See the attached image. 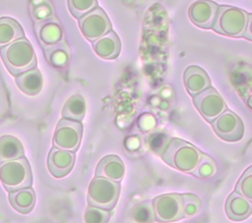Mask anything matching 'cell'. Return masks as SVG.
I'll return each mask as SVG.
<instances>
[{"label":"cell","instance_id":"obj_1","mask_svg":"<svg viewBox=\"0 0 252 223\" xmlns=\"http://www.w3.org/2000/svg\"><path fill=\"white\" fill-rule=\"evenodd\" d=\"M202 153L192 143L173 138L163 148L161 158L174 169L192 174L200 162Z\"/></svg>","mask_w":252,"mask_h":223},{"label":"cell","instance_id":"obj_2","mask_svg":"<svg viewBox=\"0 0 252 223\" xmlns=\"http://www.w3.org/2000/svg\"><path fill=\"white\" fill-rule=\"evenodd\" d=\"M0 55L7 70L15 77L36 67L37 62L34 49L25 37L1 47Z\"/></svg>","mask_w":252,"mask_h":223},{"label":"cell","instance_id":"obj_3","mask_svg":"<svg viewBox=\"0 0 252 223\" xmlns=\"http://www.w3.org/2000/svg\"><path fill=\"white\" fill-rule=\"evenodd\" d=\"M249 16V13L234 6H219L212 28L222 35L241 37L244 34Z\"/></svg>","mask_w":252,"mask_h":223},{"label":"cell","instance_id":"obj_4","mask_svg":"<svg viewBox=\"0 0 252 223\" xmlns=\"http://www.w3.org/2000/svg\"><path fill=\"white\" fill-rule=\"evenodd\" d=\"M0 181L9 193L31 187L32 174L28 159L21 157L0 163Z\"/></svg>","mask_w":252,"mask_h":223},{"label":"cell","instance_id":"obj_5","mask_svg":"<svg viewBox=\"0 0 252 223\" xmlns=\"http://www.w3.org/2000/svg\"><path fill=\"white\" fill-rule=\"evenodd\" d=\"M119 195V183L95 176L89 186L88 203L93 206L111 210L116 205Z\"/></svg>","mask_w":252,"mask_h":223},{"label":"cell","instance_id":"obj_6","mask_svg":"<svg viewBox=\"0 0 252 223\" xmlns=\"http://www.w3.org/2000/svg\"><path fill=\"white\" fill-rule=\"evenodd\" d=\"M82 137L83 126L81 122L62 118L53 135V145L75 153L80 147Z\"/></svg>","mask_w":252,"mask_h":223},{"label":"cell","instance_id":"obj_7","mask_svg":"<svg viewBox=\"0 0 252 223\" xmlns=\"http://www.w3.org/2000/svg\"><path fill=\"white\" fill-rule=\"evenodd\" d=\"M156 221L159 223H171L183 217L182 195L165 194L156 196L153 200Z\"/></svg>","mask_w":252,"mask_h":223},{"label":"cell","instance_id":"obj_8","mask_svg":"<svg viewBox=\"0 0 252 223\" xmlns=\"http://www.w3.org/2000/svg\"><path fill=\"white\" fill-rule=\"evenodd\" d=\"M79 26L83 35L94 42L111 30V23L106 13L95 7L79 19Z\"/></svg>","mask_w":252,"mask_h":223},{"label":"cell","instance_id":"obj_9","mask_svg":"<svg viewBox=\"0 0 252 223\" xmlns=\"http://www.w3.org/2000/svg\"><path fill=\"white\" fill-rule=\"evenodd\" d=\"M193 102L202 117L210 123L227 109L221 95L212 86L194 95Z\"/></svg>","mask_w":252,"mask_h":223},{"label":"cell","instance_id":"obj_10","mask_svg":"<svg viewBox=\"0 0 252 223\" xmlns=\"http://www.w3.org/2000/svg\"><path fill=\"white\" fill-rule=\"evenodd\" d=\"M211 124L217 136L225 141H238L244 136L243 122L231 110L226 109Z\"/></svg>","mask_w":252,"mask_h":223},{"label":"cell","instance_id":"obj_11","mask_svg":"<svg viewBox=\"0 0 252 223\" xmlns=\"http://www.w3.org/2000/svg\"><path fill=\"white\" fill-rule=\"evenodd\" d=\"M219 5L210 0H198L191 4L188 15L191 22L202 28H212Z\"/></svg>","mask_w":252,"mask_h":223},{"label":"cell","instance_id":"obj_12","mask_svg":"<svg viewBox=\"0 0 252 223\" xmlns=\"http://www.w3.org/2000/svg\"><path fill=\"white\" fill-rule=\"evenodd\" d=\"M75 164V153L53 146L47 157V167L49 172L55 178L67 176Z\"/></svg>","mask_w":252,"mask_h":223},{"label":"cell","instance_id":"obj_13","mask_svg":"<svg viewBox=\"0 0 252 223\" xmlns=\"http://www.w3.org/2000/svg\"><path fill=\"white\" fill-rule=\"evenodd\" d=\"M34 30L42 47L55 44L64 38L63 28L60 21L55 16L50 19L34 23Z\"/></svg>","mask_w":252,"mask_h":223},{"label":"cell","instance_id":"obj_14","mask_svg":"<svg viewBox=\"0 0 252 223\" xmlns=\"http://www.w3.org/2000/svg\"><path fill=\"white\" fill-rule=\"evenodd\" d=\"M224 210L230 220L242 221L250 216L252 212V202L245 196L233 192L225 201Z\"/></svg>","mask_w":252,"mask_h":223},{"label":"cell","instance_id":"obj_15","mask_svg":"<svg viewBox=\"0 0 252 223\" xmlns=\"http://www.w3.org/2000/svg\"><path fill=\"white\" fill-rule=\"evenodd\" d=\"M125 175V166L117 155H106L101 158L96 166L95 176L114 182H121Z\"/></svg>","mask_w":252,"mask_h":223},{"label":"cell","instance_id":"obj_16","mask_svg":"<svg viewBox=\"0 0 252 223\" xmlns=\"http://www.w3.org/2000/svg\"><path fill=\"white\" fill-rule=\"evenodd\" d=\"M184 84L189 94L194 96L210 87L211 80L202 68L189 66L184 72Z\"/></svg>","mask_w":252,"mask_h":223},{"label":"cell","instance_id":"obj_17","mask_svg":"<svg viewBox=\"0 0 252 223\" xmlns=\"http://www.w3.org/2000/svg\"><path fill=\"white\" fill-rule=\"evenodd\" d=\"M94 52L101 58L112 60L117 58L121 50V42L118 35L111 29L103 36L93 42Z\"/></svg>","mask_w":252,"mask_h":223},{"label":"cell","instance_id":"obj_18","mask_svg":"<svg viewBox=\"0 0 252 223\" xmlns=\"http://www.w3.org/2000/svg\"><path fill=\"white\" fill-rule=\"evenodd\" d=\"M16 84L20 90L30 96L37 95L43 86V78L37 68H32L16 76Z\"/></svg>","mask_w":252,"mask_h":223},{"label":"cell","instance_id":"obj_19","mask_svg":"<svg viewBox=\"0 0 252 223\" xmlns=\"http://www.w3.org/2000/svg\"><path fill=\"white\" fill-rule=\"evenodd\" d=\"M35 193L32 187L23 188L9 193L10 204L16 211L22 214L30 213L35 205Z\"/></svg>","mask_w":252,"mask_h":223},{"label":"cell","instance_id":"obj_20","mask_svg":"<svg viewBox=\"0 0 252 223\" xmlns=\"http://www.w3.org/2000/svg\"><path fill=\"white\" fill-rule=\"evenodd\" d=\"M45 58L50 65L56 68H64L71 59V49L63 38L59 42L43 47Z\"/></svg>","mask_w":252,"mask_h":223},{"label":"cell","instance_id":"obj_21","mask_svg":"<svg viewBox=\"0 0 252 223\" xmlns=\"http://www.w3.org/2000/svg\"><path fill=\"white\" fill-rule=\"evenodd\" d=\"M23 143L14 136L0 137V163L24 157Z\"/></svg>","mask_w":252,"mask_h":223},{"label":"cell","instance_id":"obj_22","mask_svg":"<svg viewBox=\"0 0 252 223\" xmlns=\"http://www.w3.org/2000/svg\"><path fill=\"white\" fill-rule=\"evenodd\" d=\"M22 37L24 30L16 20L8 17L0 18V48Z\"/></svg>","mask_w":252,"mask_h":223},{"label":"cell","instance_id":"obj_23","mask_svg":"<svg viewBox=\"0 0 252 223\" xmlns=\"http://www.w3.org/2000/svg\"><path fill=\"white\" fill-rule=\"evenodd\" d=\"M87 112V103L81 94H73L62 108V118L82 122Z\"/></svg>","mask_w":252,"mask_h":223},{"label":"cell","instance_id":"obj_24","mask_svg":"<svg viewBox=\"0 0 252 223\" xmlns=\"http://www.w3.org/2000/svg\"><path fill=\"white\" fill-rule=\"evenodd\" d=\"M30 14L34 23H37L54 17L55 11L50 0H31Z\"/></svg>","mask_w":252,"mask_h":223},{"label":"cell","instance_id":"obj_25","mask_svg":"<svg viewBox=\"0 0 252 223\" xmlns=\"http://www.w3.org/2000/svg\"><path fill=\"white\" fill-rule=\"evenodd\" d=\"M131 217L136 223H154L156 216L152 200H145L136 204L131 211Z\"/></svg>","mask_w":252,"mask_h":223},{"label":"cell","instance_id":"obj_26","mask_svg":"<svg viewBox=\"0 0 252 223\" xmlns=\"http://www.w3.org/2000/svg\"><path fill=\"white\" fill-rule=\"evenodd\" d=\"M216 173H217V164L215 160L208 154L202 153L200 162L192 174L201 179H208L215 176Z\"/></svg>","mask_w":252,"mask_h":223},{"label":"cell","instance_id":"obj_27","mask_svg":"<svg viewBox=\"0 0 252 223\" xmlns=\"http://www.w3.org/2000/svg\"><path fill=\"white\" fill-rule=\"evenodd\" d=\"M110 215V210L89 204L85 210L84 220L85 223H108Z\"/></svg>","mask_w":252,"mask_h":223},{"label":"cell","instance_id":"obj_28","mask_svg":"<svg viewBox=\"0 0 252 223\" xmlns=\"http://www.w3.org/2000/svg\"><path fill=\"white\" fill-rule=\"evenodd\" d=\"M68 7L71 14L80 19L95 7H97V0H68Z\"/></svg>","mask_w":252,"mask_h":223},{"label":"cell","instance_id":"obj_29","mask_svg":"<svg viewBox=\"0 0 252 223\" xmlns=\"http://www.w3.org/2000/svg\"><path fill=\"white\" fill-rule=\"evenodd\" d=\"M183 217H193L197 215L202 207V202L199 196L193 194H183Z\"/></svg>","mask_w":252,"mask_h":223},{"label":"cell","instance_id":"obj_30","mask_svg":"<svg viewBox=\"0 0 252 223\" xmlns=\"http://www.w3.org/2000/svg\"><path fill=\"white\" fill-rule=\"evenodd\" d=\"M235 192L248 199H252V167H248L235 186Z\"/></svg>","mask_w":252,"mask_h":223},{"label":"cell","instance_id":"obj_31","mask_svg":"<svg viewBox=\"0 0 252 223\" xmlns=\"http://www.w3.org/2000/svg\"><path fill=\"white\" fill-rule=\"evenodd\" d=\"M251 23H252V15L250 14L249 18H248V22H247V26L245 28V31L243 36L249 40L252 39V32H251Z\"/></svg>","mask_w":252,"mask_h":223}]
</instances>
